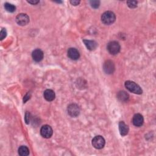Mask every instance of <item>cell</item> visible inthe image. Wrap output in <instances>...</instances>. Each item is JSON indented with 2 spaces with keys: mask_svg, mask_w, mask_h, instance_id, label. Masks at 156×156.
<instances>
[{
  "mask_svg": "<svg viewBox=\"0 0 156 156\" xmlns=\"http://www.w3.org/2000/svg\"><path fill=\"white\" fill-rule=\"evenodd\" d=\"M118 99L121 102H126L129 100V95L124 91H120L117 94Z\"/></svg>",
  "mask_w": 156,
  "mask_h": 156,
  "instance_id": "obj_15",
  "label": "cell"
},
{
  "mask_svg": "<svg viewBox=\"0 0 156 156\" xmlns=\"http://www.w3.org/2000/svg\"><path fill=\"white\" fill-rule=\"evenodd\" d=\"M15 20L18 25L25 26L29 23V17L26 14H20L17 16Z\"/></svg>",
  "mask_w": 156,
  "mask_h": 156,
  "instance_id": "obj_6",
  "label": "cell"
},
{
  "mask_svg": "<svg viewBox=\"0 0 156 156\" xmlns=\"http://www.w3.org/2000/svg\"><path fill=\"white\" fill-rule=\"evenodd\" d=\"M67 54H68V57L74 60H77L80 57V52L78 51L77 49L74 48H70V49H68Z\"/></svg>",
  "mask_w": 156,
  "mask_h": 156,
  "instance_id": "obj_10",
  "label": "cell"
},
{
  "mask_svg": "<svg viewBox=\"0 0 156 156\" xmlns=\"http://www.w3.org/2000/svg\"><path fill=\"white\" fill-rule=\"evenodd\" d=\"M70 3L73 6H77L80 3V1H77V0H71V1H70Z\"/></svg>",
  "mask_w": 156,
  "mask_h": 156,
  "instance_id": "obj_22",
  "label": "cell"
},
{
  "mask_svg": "<svg viewBox=\"0 0 156 156\" xmlns=\"http://www.w3.org/2000/svg\"><path fill=\"white\" fill-rule=\"evenodd\" d=\"M6 36H7V31L6 29L3 28L1 31V33H0V39H1V40H3L5 38H6Z\"/></svg>",
  "mask_w": 156,
  "mask_h": 156,
  "instance_id": "obj_20",
  "label": "cell"
},
{
  "mask_svg": "<svg viewBox=\"0 0 156 156\" xmlns=\"http://www.w3.org/2000/svg\"><path fill=\"white\" fill-rule=\"evenodd\" d=\"M144 122V119L143 116L140 114H137L134 115L132 118V123L135 126L140 127L143 125Z\"/></svg>",
  "mask_w": 156,
  "mask_h": 156,
  "instance_id": "obj_11",
  "label": "cell"
},
{
  "mask_svg": "<svg viewBox=\"0 0 156 156\" xmlns=\"http://www.w3.org/2000/svg\"><path fill=\"white\" fill-rule=\"evenodd\" d=\"M129 126L124 121H120L119 123V131L121 136L126 135L129 132Z\"/></svg>",
  "mask_w": 156,
  "mask_h": 156,
  "instance_id": "obj_12",
  "label": "cell"
},
{
  "mask_svg": "<svg viewBox=\"0 0 156 156\" xmlns=\"http://www.w3.org/2000/svg\"><path fill=\"white\" fill-rule=\"evenodd\" d=\"M30 118H31V114L28 112H26V113L25 114V122L26 124L29 123Z\"/></svg>",
  "mask_w": 156,
  "mask_h": 156,
  "instance_id": "obj_21",
  "label": "cell"
},
{
  "mask_svg": "<svg viewBox=\"0 0 156 156\" xmlns=\"http://www.w3.org/2000/svg\"><path fill=\"white\" fill-rule=\"evenodd\" d=\"M28 2L32 5H37L39 3V1H35V0H32V1H28Z\"/></svg>",
  "mask_w": 156,
  "mask_h": 156,
  "instance_id": "obj_23",
  "label": "cell"
},
{
  "mask_svg": "<svg viewBox=\"0 0 156 156\" xmlns=\"http://www.w3.org/2000/svg\"><path fill=\"white\" fill-rule=\"evenodd\" d=\"M53 131L52 127L49 125H44L41 127L40 134L42 136L45 138H49L53 135Z\"/></svg>",
  "mask_w": 156,
  "mask_h": 156,
  "instance_id": "obj_8",
  "label": "cell"
},
{
  "mask_svg": "<svg viewBox=\"0 0 156 156\" xmlns=\"http://www.w3.org/2000/svg\"><path fill=\"white\" fill-rule=\"evenodd\" d=\"M32 57L34 61H36V62H40L43 60L44 54L41 49H36L34 51H33L32 53Z\"/></svg>",
  "mask_w": 156,
  "mask_h": 156,
  "instance_id": "obj_9",
  "label": "cell"
},
{
  "mask_svg": "<svg viewBox=\"0 0 156 156\" xmlns=\"http://www.w3.org/2000/svg\"><path fill=\"white\" fill-rule=\"evenodd\" d=\"M107 50L112 55H116L118 54L121 49L120 43L116 41H112L108 43L107 46Z\"/></svg>",
  "mask_w": 156,
  "mask_h": 156,
  "instance_id": "obj_3",
  "label": "cell"
},
{
  "mask_svg": "<svg viewBox=\"0 0 156 156\" xmlns=\"http://www.w3.org/2000/svg\"><path fill=\"white\" fill-rule=\"evenodd\" d=\"M44 98L48 101H52L55 99L56 95L54 92L51 89H47L44 92Z\"/></svg>",
  "mask_w": 156,
  "mask_h": 156,
  "instance_id": "obj_14",
  "label": "cell"
},
{
  "mask_svg": "<svg viewBox=\"0 0 156 156\" xmlns=\"http://www.w3.org/2000/svg\"><path fill=\"white\" fill-rule=\"evenodd\" d=\"M116 16L115 14L111 11H107L103 14L101 16L102 22L106 25H110L115 22Z\"/></svg>",
  "mask_w": 156,
  "mask_h": 156,
  "instance_id": "obj_2",
  "label": "cell"
},
{
  "mask_svg": "<svg viewBox=\"0 0 156 156\" xmlns=\"http://www.w3.org/2000/svg\"><path fill=\"white\" fill-rule=\"evenodd\" d=\"M127 5L130 8L134 9V8H137V2L136 1H127Z\"/></svg>",
  "mask_w": 156,
  "mask_h": 156,
  "instance_id": "obj_18",
  "label": "cell"
},
{
  "mask_svg": "<svg viewBox=\"0 0 156 156\" xmlns=\"http://www.w3.org/2000/svg\"><path fill=\"white\" fill-rule=\"evenodd\" d=\"M105 143L106 141L104 137L101 135H97L92 140V145L95 148L97 149H101L103 148Z\"/></svg>",
  "mask_w": 156,
  "mask_h": 156,
  "instance_id": "obj_4",
  "label": "cell"
},
{
  "mask_svg": "<svg viewBox=\"0 0 156 156\" xmlns=\"http://www.w3.org/2000/svg\"><path fill=\"white\" fill-rule=\"evenodd\" d=\"M125 87L126 88L131 92L137 94V95H141L143 93V90L137 84L131 81H127L125 83Z\"/></svg>",
  "mask_w": 156,
  "mask_h": 156,
  "instance_id": "obj_1",
  "label": "cell"
},
{
  "mask_svg": "<svg viewBox=\"0 0 156 156\" xmlns=\"http://www.w3.org/2000/svg\"><path fill=\"white\" fill-rule=\"evenodd\" d=\"M83 42L84 43L86 46L87 48L90 50V51H93L95 50L97 46H98V43L97 42L94 40H84Z\"/></svg>",
  "mask_w": 156,
  "mask_h": 156,
  "instance_id": "obj_13",
  "label": "cell"
},
{
  "mask_svg": "<svg viewBox=\"0 0 156 156\" xmlns=\"http://www.w3.org/2000/svg\"><path fill=\"white\" fill-rule=\"evenodd\" d=\"M67 111L71 117H77L80 114V108L76 104H71L68 106Z\"/></svg>",
  "mask_w": 156,
  "mask_h": 156,
  "instance_id": "obj_5",
  "label": "cell"
},
{
  "mask_svg": "<svg viewBox=\"0 0 156 156\" xmlns=\"http://www.w3.org/2000/svg\"><path fill=\"white\" fill-rule=\"evenodd\" d=\"M115 69V64L113 61L110 60H107L104 62L103 65V70L106 74H112L114 72Z\"/></svg>",
  "mask_w": 156,
  "mask_h": 156,
  "instance_id": "obj_7",
  "label": "cell"
},
{
  "mask_svg": "<svg viewBox=\"0 0 156 156\" xmlns=\"http://www.w3.org/2000/svg\"><path fill=\"white\" fill-rule=\"evenodd\" d=\"M5 9H6L8 12H11V13L15 12V10H16V7H15L14 5L11 4V3H5Z\"/></svg>",
  "mask_w": 156,
  "mask_h": 156,
  "instance_id": "obj_17",
  "label": "cell"
},
{
  "mask_svg": "<svg viewBox=\"0 0 156 156\" xmlns=\"http://www.w3.org/2000/svg\"><path fill=\"white\" fill-rule=\"evenodd\" d=\"M19 154L21 156H27L29 154V150L28 147L22 146L19 149Z\"/></svg>",
  "mask_w": 156,
  "mask_h": 156,
  "instance_id": "obj_16",
  "label": "cell"
},
{
  "mask_svg": "<svg viewBox=\"0 0 156 156\" xmlns=\"http://www.w3.org/2000/svg\"><path fill=\"white\" fill-rule=\"evenodd\" d=\"M91 6L94 9H97L99 8L100 5V1H90V2Z\"/></svg>",
  "mask_w": 156,
  "mask_h": 156,
  "instance_id": "obj_19",
  "label": "cell"
}]
</instances>
